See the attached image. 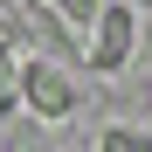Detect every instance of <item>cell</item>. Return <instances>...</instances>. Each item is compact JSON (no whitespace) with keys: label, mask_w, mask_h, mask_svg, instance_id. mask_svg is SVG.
<instances>
[{"label":"cell","mask_w":152,"mask_h":152,"mask_svg":"<svg viewBox=\"0 0 152 152\" xmlns=\"http://www.w3.org/2000/svg\"><path fill=\"white\" fill-rule=\"evenodd\" d=\"M97 152H152V138H145V132H124V124H111V132L97 138Z\"/></svg>","instance_id":"cell-5"},{"label":"cell","mask_w":152,"mask_h":152,"mask_svg":"<svg viewBox=\"0 0 152 152\" xmlns=\"http://www.w3.org/2000/svg\"><path fill=\"white\" fill-rule=\"evenodd\" d=\"M21 69H28V62H21V48L0 35V118L21 111Z\"/></svg>","instance_id":"cell-4"},{"label":"cell","mask_w":152,"mask_h":152,"mask_svg":"<svg viewBox=\"0 0 152 152\" xmlns=\"http://www.w3.org/2000/svg\"><path fill=\"white\" fill-rule=\"evenodd\" d=\"M138 48V0H104V14H97V28L83 42V62L90 69H124Z\"/></svg>","instance_id":"cell-1"},{"label":"cell","mask_w":152,"mask_h":152,"mask_svg":"<svg viewBox=\"0 0 152 152\" xmlns=\"http://www.w3.org/2000/svg\"><path fill=\"white\" fill-rule=\"evenodd\" d=\"M48 14H56V28H62L69 42H90L97 14H104V0H48Z\"/></svg>","instance_id":"cell-3"},{"label":"cell","mask_w":152,"mask_h":152,"mask_svg":"<svg viewBox=\"0 0 152 152\" xmlns=\"http://www.w3.org/2000/svg\"><path fill=\"white\" fill-rule=\"evenodd\" d=\"M21 111H35L42 124H56V118H69V111H83V97H76V83L56 69V62H28L21 69Z\"/></svg>","instance_id":"cell-2"}]
</instances>
